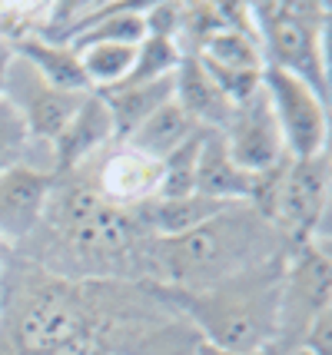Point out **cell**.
<instances>
[{"label": "cell", "instance_id": "cell-1", "mask_svg": "<svg viewBox=\"0 0 332 355\" xmlns=\"http://www.w3.org/2000/svg\"><path fill=\"white\" fill-rule=\"evenodd\" d=\"M289 249L296 246L250 202H233L183 236L153 239V246L143 249V259L150 276L159 279V289L193 293L272 263Z\"/></svg>", "mask_w": 332, "mask_h": 355}, {"label": "cell", "instance_id": "cell-2", "mask_svg": "<svg viewBox=\"0 0 332 355\" xmlns=\"http://www.w3.org/2000/svg\"><path fill=\"white\" fill-rule=\"evenodd\" d=\"M286 256L256 266L250 272H239L226 282H216L209 289H193V293L157 289V293L170 295V306L200 332L206 345L239 355H266L276 339V309H279Z\"/></svg>", "mask_w": 332, "mask_h": 355}, {"label": "cell", "instance_id": "cell-3", "mask_svg": "<svg viewBox=\"0 0 332 355\" xmlns=\"http://www.w3.org/2000/svg\"><path fill=\"white\" fill-rule=\"evenodd\" d=\"M47 209L53 223L70 246L83 252L87 259H123L140 246L146 223L143 206L123 209L100 196L94 180H67L60 183L53 176Z\"/></svg>", "mask_w": 332, "mask_h": 355}, {"label": "cell", "instance_id": "cell-4", "mask_svg": "<svg viewBox=\"0 0 332 355\" xmlns=\"http://www.w3.org/2000/svg\"><path fill=\"white\" fill-rule=\"evenodd\" d=\"M7 336L17 355H57L87 339V302L67 282H40L7 312Z\"/></svg>", "mask_w": 332, "mask_h": 355}, {"label": "cell", "instance_id": "cell-5", "mask_svg": "<svg viewBox=\"0 0 332 355\" xmlns=\"http://www.w3.org/2000/svg\"><path fill=\"white\" fill-rule=\"evenodd\" d=\"M250 10H253L266 67H276V70L306 80L313 90L329 100L326 80H322V63H319V24L326 14V3H276V0H269V3H250Z\"/></svg>", "mask_w": 332, "mask_h": 355}, {"label": "cell", "instance_id": "cell-6", "mask_svg": "<svg viewBox=\"0 0 332 355\" xmlns=\"http://www.w3.org/2000/svg\"><path fill=\"white\" fill-rule=\"evenodd\" d=\"M332 306V259L316 246L289 249L279 286V309H276V339L266 355L299 349L309 329Z\"/></svg>", "mask_w": 332, "mask_h": 355}, {"label": "cell", "instance_id": "cell-7", "mask_svg": "<svg viewBox=\"0 0 332 355\" xmlns=\"http://www.w3.org/2000/svg\"><path fill=\"white\" fill-rule=\"evenodd\" d=\"M263 90H266L269 107L276 113L286 153L292 159L319 156L329 150L332 107L322 93H316L306 80L292 77L286 70H276V67L263 70Z\"/></svg>", "mask_w": 332, "mask_h": 355}, {"label": "cell", "instance_id": "cell-8", "mask_svg": "<svg viewBox=\"0 0 332 355\" xmlns=\"http://www.w3.org/2000/svg\"><path fill=\"white\" fill-rule=\"evenodd\" d=\"M87 93H70L50 87L47 80L33 70L30 63H24L20 57L10 53L7 63V77H3V100L24 116V123L30 130V139L50 143L67 130V123L73 120V113L80 110Z\"/></svg>", "mask_w": 332, "mask_h": 355}, {"label": "cell", "instance_id": "cell-9", "mask_svg": "<svg viewBox=\"0 0 332 355\" xmlns=\"http://www.w3.org/2000/svg\"><path fill=\"white\" fill-rule=\"evenodd\" d=\"M222 139H226L233 163L250 176H263V173L276 170L283 159H289L266 90H259L246 103H239L229 126L222 130Z\"/></svg>", "mask_w": 332, "mask_h": 355}, {"label": "cell", "instance_id": "cell-10", "mask_svg": "<svg viewBox=\"0 0 332 355\" xmlns=\"http://www.w3.org/2000/svg\"><path fill=\"white\" fill-rule=\"evenodd\" d=\"M50 189H53V173L30 163L0 173V236L24 239L47 213Z\"/></svg>", "mask_w": 332, "mask_h": 355}, {"label": "cell", "instance_id": "cell-11", "mask_svg": "<svg viewBox=\"0 0 332 355\" xmlns=\"http://www.w3.org/2000/svg\"><path fill=\"white\" fill-rule=\"evenodd\" d=\"M116 133H113V120L107 103L96 96L94 90L83 96L80 110L73 113V120L67 123V130L53 139V176H67L77 166H87L107 143H113Z\"/></svg>", "mask_w": 332, "mask_h": 355}, {"label": "cell", "instance_id": "cell-12", "mask_svg": "<svg viewBox=\"0 0 332 355\" xmlns=\"http://www.w3.org/2000/svg\"><path fill=\"white\" fill-rule=\"evenodd\" d=\"M94 183L107 202L123 206V209H137V206H146V202L157 200L159 163L130 150V146H120V150L107 153Z\"/></svg>", "mask_w": 332, "mask_h": 355}, {"label": "cell", "instance_id": "cell-13", "mask_svg": "<svg viewBox=\"0 0 332 355\" xmlns=\"http://www.w3.org/2000/svg\"><path fill=\"white\" fill-rule=\"evenodd\" d=\"M173 100L203 130H216V133H222L229 126V120H233V113H236V107L209 80L203 63L196 57H190V53H183V60H180V67L173 73Z\"/></svg>", "mask_w": 332, "mask_h": 355}, {"label": "cell", "instance_id": "cell-14", "mask_svg": "<svg viewBox=\"0 0 332 355\" xmlns=\"http://www.w3.org/2000/svg\"><path fill=\"white\" fill-rule=\"evenodd\" d=\"M256 176L243 173L226 150V139L216 130H206L196 156V193L220 202H250Z\"/></svg>", "mask_w": 332, "mask_h": 355}, {"label": "cell", "instance_id": "cell-15", "mask_svg": "<svg viewBox=\"0 0 332 355\" xmlns=\"http://www.w3.org/2000/svg\"><path fill=\"white\" fill-rule=\"evenodd\" d=\"M7 46H10L14 57H20L24 63H30L50 87L70 90V93H90V83L83 77L77 50L70 44L47 40V37H40V33H20L14 44H7Z\"/></svg>", "mask_w": 332, "mask_h": 355}, {"label": "cell", "instance_id": "cell-16", "mask_svg": "<svg viewBox=\"0 0 332 355\" xmlns=\"http://www.w3.org/2000/svg\"><path fill=\"white\" fill-rule=\"evenodd\" d=\"M94 93L107 103L113 120V133L123 143L137 126H143L159 107H166L173 100V77L157 80V83H120V87L94 90Z\"/></svg>", "mask_w": 332, "mask_h": 355}, {"label": "cell", "instance_id": "cell-17", "mask_svg": "<svg viewBox=\"0 0 332 355\" xmlns=\"http://www.w3.org/2000/svg\"><path fill=\"white\" fill-rule=\"evenodd\" d=\"M196 133H203V126L196 123L176 100H170L166 107H159L143 126H137V130L123 139V146L163 163L166 156H173L176 150H183Z\"/></svg>", "mask_w": 332, "mask_h": 355}, {"label": "cell", "instance_id": "cell-18", "mask_svg": "<svg viewBox=\"0 0 332 355\" xmlns=\"http://www.w3.org/2000/svg\"><path fill=\"white\" fill-rule=\"evenodd\" d=\"M203 339L180 312L163 322H146L127 329V339L116 355H200Z\"/></svg>", "mask_w": 332, "mask_h": 355}, {"label": "cell", "instance_id": "cell-19", "mask_svg": "<svg viewBox=\"0 0 332 355\" xmlns=\"http://www.w3.org/2000/svg\"><path fill=\"white\" fill-rule=\"evenodd\" d=\"M190 57H196L200 63H209V67H226V70H266L259 37L246 31H233L226 24L209 33L200 44V50Z\"/></svg>", "mask_w": 332, "mask_h": 355}, {"label": "cell", "instance_id": "cell-20", "mask_svg": "<svg viewBox=\"0 0 332 355\" xmlns=\"http://www.w3.org/2000/svg\"><path fill=\"white\" fill-rule=\"evenodd\" d=\"M83 67V77L90 83V90H110L120 87L133 70L137 44H116V40H94V44L73 46Z\"/></svg>", "mask_w": 332, "mask_h": 355}, {"label": "cell", "instance_id": "cell-21", "mask_svg": "<svg viewBox=\"0 0 332 355\" xmlns=\"http://www.w3.org/2000/svg\"><path fill=\"white\" fill-rule=\"evenodd\" d=\"M183 60V50L170 37H143L137 44V57H133V70L123 83H157L176 73V67Z\"/></svg>", "mask_w": 332, "mask_h": 355}, {"label": "cell", "instance_id": "cell-22", "mask_svg": "<svg viewBox=\"0 0 332 355\" xmlns=\"http://www.w3.org/2000/svg\"><path fill=\"white\" fill-rule=\"evenodd\" d=\"M203 133H196L183 150H176L173 156H166V159L159 163L157 200H183V196H193V193H196V156H200Z\"/></svg>", "mask_w": 332, "mask_h": 355}, {"label": "cell", "instance_id": "cell-23", "mask_svg": "<svg viewBox=\"0 0 332 355\" xmlns=\"http://www.w3.org/2000/svg\"><path fill=\"white\" fill-rule=\"evenodd\" d=\"M30 143L33 139H30L27 123H24V116L7 100H0V173L24 166Z\"/></svg>", "mask_w": 332, "mask_h": 355}, {"label": "cell", "instance_id": "cell-24", "mask_svg": "<svg viewBox=\"0 0 332 355\" xmlns=\"http://www.w3.org/2000/svg\"><path fill=\"white\" fill-rule=\"evenodd\" d=\"M319 63H322V80L332 103V3H326V14L319 24Z\"/></svg>", "mask_w": 332, "mask_h": 355}, {"label": "cell", "instance_id": "cell-25", "mask_svg": "<svg viewBox=\"0 0 332 355\" xmlns=\"http://www.w3.org/2000/svg\"><path fill=\"white\" fill-rule=\"evenodd\" d=\"M313 243H332V196L326 200V206H322V213H319V219H316Z\"/></svg>", "mask_w": 332, "mask_h": 355}, {"label": "cell", "instance_id": "cell-26", "mask_svg": "<svg viewBox=\"0 0 332 355\" xmlns=\"http://www.w3.org/2000/svg\"><path fill=\"white\" fill-rule=\"evenodd\" d=\"M7 63H10V46L0 40V100H3V77H7Z\"/></svg>", "mask_w": 332, "mask_h": 355}, {"label": "cell", "instance_id": "cell-27", "mask_svg": "<svg viewBox=\"0 0 332 355\" xmlns=\"http://www.w3.org/2000/svg\"><path fill=\"white\" fill-rule=\"evenodd\" d=\"M200 355H239V352H226V349H216V345H206L203 342V352Z\"/></svg>", "mask_w": 332, "mask_h": 355}, {"label": "cell", "instance_id": "cell-28", "mask_svg": "<svg viewBox=\"0 0 332 355\" xmlns=\"http://www.w3.org/2000/svg\"><path fill=\"white\" fill-rule=\"evenodd\" d=\"M276 355H313L306 345H299V349H289V352H276Z\"/></svg>", "mask_w": 332, "mask_h": 355}, {"label": "cell", "instance_id": "cell-29", "mask_svg": "<svg viewBox=\"0 0 332 355\" xmlns=\"http://www.w3.org/2000/svg\"><path fill=\"white\" fill-rule=\"evenodd\" d=\"M316 246L322 249V252H326V256H329V259H332V243H316Z\"/></svg>", "mask_w": 332, "mask_h": 355}, {"label": "cell", "instance_id": "cell-30", "mask_svg": "<svg viewBox=\"0 0 332 355\" xmlns=\"http://www.w3.org/2000/svg\"><path fill=\"white\" fill-rule=\"evenodd\" d=\"M326 153H329V166H332V139H329V150H326Z\"/></svg>", "mask_w": 332, "mask_h": 355}, {"label": "cell", "instance_id": "cell-31", "mask_svg": "<svg viewBox=\"0 0 332 355\" xmlns=\"http://www.w3.org/2000/svg\"><path fill=\"white\" fill-rule=\"evenodd\" d=\"M107 355H116V352H107Z\"/></svg>", "mask_w": 332, "mask_h": 355}]
</instances>
